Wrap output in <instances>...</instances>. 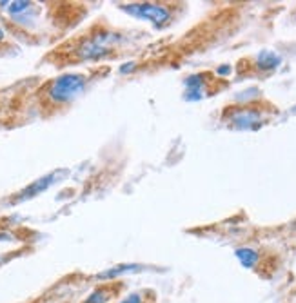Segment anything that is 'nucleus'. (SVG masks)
<instances>
[{"instance_id": "8", "label": "nucleus", "mask_w": 296, "mask_h": 303, "mask_svg": "<svg viewBox=\"0 0 296 303\" xmlns=\"http://www.w3.org/2000/svg\"><path fill=\"white\" fill-rule=\"evenodd\" d=\"M234 256L246 269H255L260 260V254L255 249H251V247H240V249L234 251Z\"/></svg>"}, {"instance_id": "4", "label": "nucleus", "mask_w": 296, "mask_h": 303, "mask_svg": "<svg viewBox=\"0 0 296 303\" xmlns=\"http://www.w3.org/2000/svg\"><path fill=\"white\" fill-rule=\"evenodd\" d=\"M229 122L236 129H256L262 124V113L253 107H236L232 109Z\"/></svg>"}, {"instance_id": "12", "label": "nucleus", "mask_w": 296, "mask_h": 303, "mask_svg": "<svg viewBox=\"0 0 296 303\" xmlns=\"http://www.w3.org/2000/svg\"><path fill=\"white\" fill-rule=\"evenodd\" d=\"M4 40V31H2V29H0V42Z\"/></svg>"}, {"instance_id": "6", "label": "nucleus", "mask_w": 296, "mask_h": 303, "mask_svg": "<svg viewBox=\"0 0 296 303\" xmlns=\"http://www.w3.org/2000/svg\"><path fill=\"white\" fill-rule=\"evenodd\" d=\"M53 174H49V176H44V178H40V180H35L31 184V186H28L24 191H20L19 193V196L13 200V204H17V202H24V200H29V198H33V196H37V195H40V193H44V191L47 189V187L53 184Z\"/></svg>"}, {"instance_id": "1", "label": "nucleus", "mask_w": 296, "mask_h": 303, "mask_svg": "<svg viewBox=\"0 0 296 303\" xmlns=\"http://www.w3.org/2000/svg\"><path fill=\"white\" fill-rule=\"evenodd\" d=\"M120 42H122L120 33L96 29L95 33L82 36L80 40H77V44L69 47V60H75V62H87V60L98 62V60L109 56Z\"/></svg>"}, {"instance_id": "10", "label": "nucleus", "mask_w": 296, "mask_h": 303, "mask_svg": "<svg viewBox=\"0 0 296 303\" xmlns=\"http://www.w3.org/2000/svg\"><path fill=\"white\" fill-rule=\"evenodd\" d=\"M138 269H140V265H116V267L100 272L98 278H100V280H113V278L120 276L124 272H133V271H138Z\"/></svg>"}, {"instance_id": "2", "label": "nucleus", "mask_w": 296, "mask_h": 303, "mask_svg": "<svg viewBox=\"0 0 296 303\" xmlns=\"http://www.w3.org/2000/svg\"><path fill=\"white\" fill-rule=\"evenodd\" d=\"M86 84L87 77L78 75V73L62 75L55 80H49L40 89L42 104H44V107H64L82 93Z\"/></svg>"}, {"instance_id": "3", "label": "nucleus", "mask_w": 296, "mask_h": 303, "mask_svg": "<svg viewBox=\"0 0 296 303\" xmlns=\"http://www.w3.org/2000/svg\"><path fill=\"white\" fill-rule=\"evenodd\" d=\"M122 11L140 20L155 24L156 27L167 26L174 17V8L171 4H153V2H142V4H126L120 6Z\"/></svg>"}, {"instance_id": "11", "label": "nucleus", "mask_w": 296, "mask_h": 303, "mask_svg": "<svg viewBox=\"0 0 296 303\" xmlns=\"http://www.w3.org/2000/svg\"><path fill=\"white\" fill-rule=\"evenodd\" d=\"M216 73H218V75H229V73H231V68H229V66H222V68L216 69Z\"/></svg>"}, {"instance_id": "7", "label": "nucleus", "mask_w": 296, "mask_h": 303, "mask_svg": "<svg viewBox=\"0 0 296 303\" xmlns=\"http://www.w3.org/2000/svg\"><path fill=\"white\" fill-rule=\"evenodd\" d=\"M255 64L260 71H273V69H276L282 64V56L278 53H274V51L264 49L256 54Z\"/></svg>"}, {"instance_id": "9", "label": "nucleus", "mask_w": 296, "mask_h": 303, "mask_svg": "<svg viewBox=\"0 0 296 303\" xmlns=\"http://www.w3.org/2000/svg\"><path fill=\"white\" fill-rule=\"evenodd\" d=\"M156 294L153 290H137V292H131L129 296L122 299L119 303H155Z\"/></svg>"}, {"instance_id": "5", "label": "nucleus", "mask_w": 296, "mask_h": 303, "mask_svg": "<svg viewBox=\"0 0 296 303\" xmlns=\"http://www.w3.org/2000/svg\"><path fill=\"white\" fill-rule=\"evenodd\" d=\"M122 289V283H107V285H100L95 289L91 294L87 296L82 303H107L119 294V290Z\"/></svg>"}]
</instances>
